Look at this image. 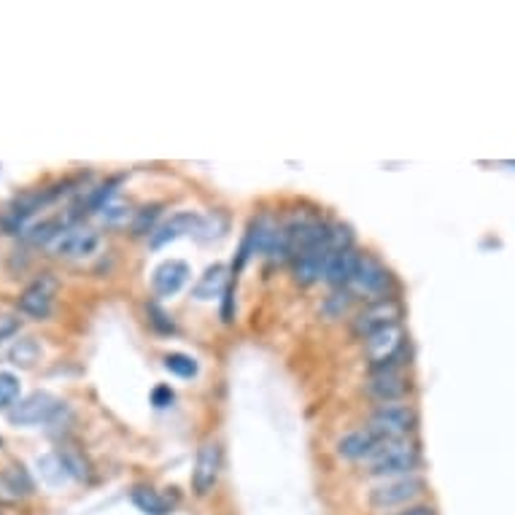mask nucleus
I'll return each mask as SVG.
<instances>
[{"label":"nucleus","instance_id":"f257e3e1","mask_svg":"<svg viewBox=\"0 0 515 515\" xmlns=\"http://www.w3.org/2000/svg\"><path fill=\"white\" fill-rule=\"evenodd\" d=\"M418 467H421V451L410 437H405V440H383L381 448L367 462V472L378 480L418 475Z\"/></svg>","mask_w":515,"mask_h":515},{"label":"nucleus","instance_id":"f03ea898","mask_svg":"<svg viewBox=\"0 0 515 515\" xmlns=\"http://www.w3.org/2000/svg\"><path fill=\"white\" fill-rule=\"evenodd\" d=\"M427 494V483L424 478L418 475H408V478H391V480H381L378 486L370 489L367 494V502L373 510L378 513H391V510H405V507L418 505V499Z\"/></svg>","mask_w":515,"mask_h":515},{"label":"nucleus","instance_id":"7ed1b4c3","mask_svg":"<svg viewBox=\"0 0 515 515\" xmlns=\"http://www.w3.org/2000/svg\"><path fill=\"white\" fill-rule=\"evenodd\" d=\"M418 427V413L413 405L405 402H391V405H378L367 418V429L381 440H405L410 432Z\"/></svg>","mask_w":515,"mask_h":515},{"label":"nucleus","instance_id":"20e7f679","mask_svg":"<svg viewBox=\"0 0 515 515\" xmlns=\"http://www.w3.org/2000/svg\"><path fill=\"white\" fill-rule=\"evenodd\" d=\"M365 359L373 370L381 367H405V329L402 324H391V327L375 332L365 338Z\"/></svg>","mask_w":515,"mask_h":515},{"label":"nucleus","instance_id":"39448f33","mask_svg":"<svg viewBox=\"0 0 515 515\" xmlns=\"http://www.w3.org/2000/svg\"><path fill=\"white\" fill-rule=\"evenodd\" d=\"M389 286H391V276L386 265L381 259L373 257V254H362L359 257V265L354 270V278L348 284V292L356 294V297H373V300H383L389 297Z\"/></svg>","mask_w":515,"mask_h":515},{"label":"nucleus","instance_id":"423d86ee","mask_svg":"<svg viewBox=\"0 0 515 515\" xmlns=\"http://www.w3.org/2000/svg\"><path fill=\"white\" fill-rule=\"evenodd\" d=\"M60 292V281L52 276V273H41L36 276L30 284L22 289L17 300V311L27 319H46L49 313H52V305H54V297Z\"/></svg>","mask_w":515,"mask_h":515},{"label":"nucleus","instance_id":"0eeeda50","mask_svg":"<svg viewBox=\"0 0 515 515\" xmlns=\"http://www.w3.org/2000/svg\"><path fill=\"white\" fill-rule=\"evenodd\" d=\"M219 475H222V448H219L216 440H205L197 448L195 467H192V491H195V497H211L216 486H219Z\"/></svg>","mask_w":515,"mask_h":515},{"label":"nucleus","instance_id":"6e6552de","mask_svg":"<svg viewBox=\"0 0 515 515\" xmlns=\"http://www.w3.org/2000/svg\"><path fill=\"white\" fill-rule=\"evenodd\" d=\"M410 378L405 367H381L373 370L370 381L365 383V394L370 400L391 405V402H402L408 397Z\"/></svg>","mask_w":515,"mask_h":515},{"label":"nucleus","instance_id":"1a4fd4ad","mask_svg":"<svg viewBox=\"0 0 515 515\" xmlns=\"http://www.w3.org/2000/svg\"><path fill=\"white\" fill-rule=\"evenodd\" d=\"M402 321V302L397 297H383V300H373L367 305L365 311L359 313L354 319V332L359 338L365 340L381 329L391 327V324H400Z\"/></svg>","mask_w":515,"mask_h":515},{"label":"nucleus","instance_id":"9d476101","mask_svg":"<svg viewBox=\"0 0 515 515\" xmlns=\"http://www.w3.org/2000/svg\"><path fill=\"white\" fill-rule=\"evenodd\" d=\"M329 227V224H327ZM332 254L329 249V238L324 235L321 240L311 243L308 249H302L297 257L292 259V278L297 286H313L319 284L327 270V259Z\"/></svg>","mask_w":515,"mask_h":515},{"label":"nucleus","instance_id":"9b49d317","mask_svg":"<svg viewBox=\"0 0 515 515\" xmlns=\"http://www.w3.org/2000/svg\"><path fill=\"white\" fill-rule=\"evenodd\" d=\"M60 410V402L54 400L52 394L46 391H36L25 400H19L14 408L9 410V421L14 427H33V424H44Z\"/></svg>","mask_w":515,"mask_h":515},{"label":"nucleus","instance_id":"f8f14e48","mask_svg":"<svg viewBox=\"0 0 515 515\" xmlns=\"http://www.w3.org/2000/svg\"><path fill=\"white\" fill-rule=\"evenodd\" d=\"M100 246V232L92 227H68L52 243V251L63 259H84L92 257Z\"/></svg>","mask_w":515,"mask_h":515},{"label":"nucleus","instance_id":"ddd939ff","mask_svg":"<svg viewBox=\"0 0 515 515\" xmlns=\"http://www.w3.org/2000/svg\"><path fill=\"white\" fill-rule=\"evenodd\" d=\"M189 265L187 262H181V259H168V262H162L157 270H154V276H151V286H154V292L160 294V297H173L178 294L189 281Z\"/></svg>","mask_w":515,"mask_h":515},{"label":"nucleus","instance_id":"4468645a","mask_svg":"<svg viewBox=\"0 0 515 515\" xmlns=\"http://www.w3.org/2000/svg\"><path fill=\"white\" fill-rule=\"evenodd\" d=\"M381 443V437L373 435L370 429H354L338 443V456H343L348 462H370Z\"/></svg>","mask_w":515,"mask_h":515},{"label":"nucleus","instance_id":"2eb2a0df","mask_svg":"<svg viewBox=\"0 0 515 515\" xmlns=\"http://www.w3.org/2000/svg\"><path fill=\"white\" fill-rule=\"evenodd\" d=\"M359 251L351 246V249L332 251L327 259V270H324V281H327L332 289H348L351 278H354V270L359 265Z\"/></svg>","mask_w":515,"mask_h":515},{"label":"nucleus","instance_id":"dca6fc26","mask_svg":"<svg viewBox=\"0 0 515 515\" xmlns=\"http://www.w3.org/2000/svg\"><path fill=\"white\" fill-rule=\"evenodd\" d=\"M30 494H33V480H30L25 467L11 464V467L0 472V502L17 505V502L30 497Z\"/></svg>","mask_w":515,"mask_h":515},{"label":"nucleus","instance_id":"f3484780","mask_svg":"<svg viewBox=\"0 0 515 515\" xmlns=\"http://www.w3.org/2000/svg\"><path fill=\"white\" fill-rule=\"evenodd\" d=\"M203 227V219L195 214V211H181V214L170 216L168 222L160 224L157 230L151 232V246L154 249H160L165 246L168 240H176L181 235H189V232H197Z\"/></svg>","mask_w":515,"mask_h":515},{"label":"nucleus","instance_id":"a211bd4d","mask_svg":"<svg viewBox=\"0 0 515 515\" xmlns=\"http://www.w3.org/2000/svg\"><path fill=\"white\" fill-rule=\"evenodd\" d=\"M227 289H230L227 267L214 265V267H208L203 276H200V281L195 284L192 294H195V300L208 302V300H216L219 294H227Z\"/></svg>","mask_w":515,"mask_h":515},{"label":"nucleus","instance_id":"6ab92c4d","mask_svg":"<svg viewBox=\"0 0 515 515\" xmlns=\"http://www.w3.org/2000/svg\"><path fill=\"white\" fill-rule=\"evenodd\" d=\"M130 499H133V505L146 515H168L170 510H173V505L162 497L160 491L146 489V486H135Z\"/></svg>","mask_w":515,"mask_h":515},{"label":"nucleus","instance_id":"aec40b11","mask_svg":"<svg viewBox=\"0 0 515 515\" xmlns=\"http://www.w3.org/2000/svg\"><path fill=\"white\" fill-rule=\"evenodd\" d=\"M9 359H11V365H17V367H33L41 359V346H38V340L36 338H22L17 340L14 346H11L9 351Z\"/></svg>","mask_w":515,"mask_h":515},{"label":"nucleus","instance_id":"412c9836","mask_svg":"<svg viewBox=\"0 0 515 515\" xmlns=\"http://www.w3.org/2000/svg\"><path fill=\"white\" fill-rule=\"evenodd\" d=\"M100 222L106 224V227H125L127 222H133L135 214L133 208L127 203H108L100 208Z\"/></svg>","mask_w":515,"mask_h":515},{"label":"nucleus","instance_id":"4be33fe9","mask_svg":"<svg viewBox=\"0 0 515 515\" xmlns=\"http://www.w3.org/2000/svg\"><path fill=\"white\" fill-rule=\"evenodd\" d=\"M38 470L44 475V480L49 486H60L65 478H68V470H65L63 459L57 453H49L44 459H38Z\"/></svg>","mask_w":515,"mask_h":515},{"label":"nucleus","instance_id":"5701e85b","mask_svg":"<svg viewBox=\"0 0 515 515\" xmlns=\"http://www.w3.org/2000/svg\"><path fill=\"white\" fill-rule=\"evenodd\" d=\"M351 297H354V294L348 292V289H335V292L329 294L327 300H324L321 311H324V316H329V319H340V316L348 311Z\"/></svg>","mask_w":515,"mask_h":515},{"label":"nucleus","instance_id":"b1692460","mask_svg":"<svg viewBox=\"0 0 515 515\" xmlns=\"http://www.w3.org/2000/svg\"><path fill=\"white\" fill-rule=\"evenodd\" d=\"M165 370L178 375V378H195L197 362L187 354H168L165 356Z\"/></svg>","mask_w":515,"mask_h":515},{"label":"nucleus","instance_id":"393cba45","mask_svg":"<svg viewBox=\"0 0 515 515\" xmlns=\"http://www.w3.org/2000/svg\"><path fill=\"white\" fill-rule=\"evenodd\" d=\"M19 400V378L14 373H0V410L14 408Z\"/></svg>","mask_w":515,"mask_h":515},{"label":"nucleus","instance_id":"a878e982","mask_svg":"<svg viewBox=\"0 0 515 515\" xmlns=\"http://www.w3.org/2000/svg\"><path fill=\"white\" fill-rule=\"evenodd\" d=\"M57 456H60V459H63L65 470H68V475H73V478L84 480V478H87V475H89L87 462H84V459H81L79 453L71 451V448H65V451H60V453H57Z\"/></svg>","mask_w":515,"mask_h":515},{"label":"nucleus","instance_id":"bb28decb","mask_svg":"<svg viewBox=\"0 0 515 515\" xmlns=\"http://www.w3.org/2000/svg\"><path fill=\"white\" fill-rule=\"evenodd\" d=\"M157 216H160V205H149V208H143L138 211L133 219V230L135 235H146V232H154V222H157Z\"/></svg>","mask_w":515,"mask_h":515},{"label":"nucleus","instance_id":"cd10ccee","mask_svg":"<svg viewBox=\"0 0 515 515\" xmlns=\"http://www.w3.org/2000/svg\"><path fill=\"white\" fill-rule=\"evenodd\" d=\"M170 402H173V391H170L168 386H160V389L154 391V405H157V408H168Z\"/></svg>","mask_w":515,"mask_h":515},{"label":"nucleus","instance_id":"c85d7f7f","mask_svg":"<svg viewBox=\"0 0 515 515\" xmlns=\"http://www.w3.org/2000/svg\"><path fill=\"white\" fill-rule=\"evenodd\" d=\"M394 515H440L432 505H413V507H405V510H400V513Z\"/></svg>","mask_w":515,"mask_h":515},{"label":"nucleus","instance_id":"c756f323","mask_svg":"<svg viewBox=\"0 0 515 515\" xmlns=\"http://www.w3.org/2000/svg\"><path fill=\"white\" fill-rule=\"evenodd\" d=\"M17 332V319H11V316H0V340L9 338Z\"/></svg>","mask_w":515,"mask_h":515}]
</instances>
